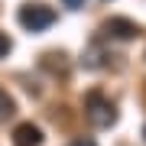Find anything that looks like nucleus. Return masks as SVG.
Masks as SVG:
<instances>
[{
	"label": "nucleus",
	"mask_w": 146,
	"mask_h": 146,
	"mask_svg": "<svg viewBox=\"0 0 146 146\" xmlns=\"http://www.w3.org/2000/svg\"><path fill=\"white\" fill-rule=\"evenodd\" d=\"M84 110H88V120L94 127H101V130H107V127L117 123V107L114 101H107L101 91H88V98H84Z\"/></svg>",
	"instance_id": "f257e3e1"
},
{
	"label": "nucleus",
	"mask_w": 146,
	"mask_h": 146,
	"mask_svg": "<svg viewBox=\"0 0 146 146\" xmlns=\"http://www.w3.org/2000/svg\"><path fill=\"white\" fill-rule=\"evenodd\" d=\"M16 20H20V26L26 33H42V29H49L55 23V10L46 7V3H23Z\"/></svg>",
	"instance_id": "f03ea898"
},
{
	"label": "nucleus",
	"mask_w": 146,
	"mask_h": 146,
	"mask_svg": "<svg viewBox=\"0 0 146 146\" xmlns=\"http://www.w3.org/2000/svg\"><path fill=\"white\" fill-rule=\"evenodd\" d=\"M104 33L114 36V39H133L136 33H140V26H136L133 20H127V16H110L104 23Z\"/></svg>",
	"instance_id": "7ed1b4c3"
},
{
	"label": "nucleus",
	"mask_w": 146,
	"mask_h": 146,
	"mask_svg": "<svg viewBox=\"0 0 146 146\" xmlns=\"http://www.w3.org/2000/svg\"><path fill=\"white\" fill-rule=\"evenodd\" d=\"M13 146H42V130L36 123H20L13 130Z\"/></svg>",
	"instance_id": "20e7f679"
},
{
	"label": "nucleus",
	"mask_w": 146,
	"mask_h": 146,
	"mask_svg": "<svg viewBox=\"0 0 146 146\" xmlns=\"http://www.w3.org/2000/svg\"><path fill=\"white\" fill-rule=\"evenodd\" d=\"M13 110H16V104H13V98H10V94H7L3 88H0V120H7V117L13 114Z\"/></svg>",
	"instance_id": "39448f33"
},
{
	"label": "nucleus",
	"mask_w": 146,
	"mask_h": 146,
	"mask_svg": "<svg viewBox=\"0 0 146 146\" xmlns=\"http://www.w3.org/2000/svg\"><path fill=\"white\" fill-rule=\"evenodd\" d=\"M10 49H13L10 36H7V33H0V58H7V55H10Z\"/></svg>",
	"instance_id": "423d86ee"
},
{
	"label": "nucleus",
	"mask_w": 146,
	"mask_h": 146,
	"mask_svg": "<svg viewBox=\"0 0 146 146\" xmlns=\"http://www.w3.org/2000/svg\"><path fill=\"white\" fill-rule=\"evenodd\" d=\"M65 7H68V10H81L84 0H65Z\"/></svg>",
	"instance_id": "0eeeda50"
},
{
	"label": "nucleus",
	"mask_w": 146,
	"mask_h": 146,
	"mask_svg": "<svg viewBox=\"0 0 146 146\" xmlns=\"http://www.w3.org/2000/svg\"><path fill=\"white\" fill-rule=\"evenodd\" d=\"M68 146H98L94 140H75V143H68Z\"/></svg>",
	"instance_id": "6e6552de"
},
{
	"label": "nucleus",
	"mask_w": 146,
	"mask_h": 146,
	"mask_svg": "<svg viewBox=\"0 0 146 146\" xmlns=\"http://www.w3.org/2000/svg\"><path fill=\"white\" fill-rule=\"evenodd\" d=\"M143 136H146V127H143Z\"/></svg>",
	"instance_id": "1a4fd4ad"
}]
</instances>
